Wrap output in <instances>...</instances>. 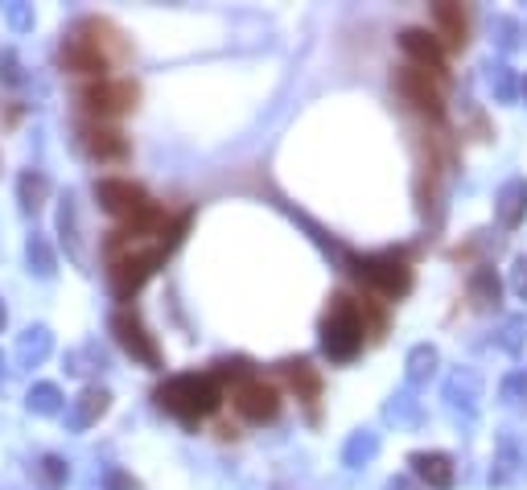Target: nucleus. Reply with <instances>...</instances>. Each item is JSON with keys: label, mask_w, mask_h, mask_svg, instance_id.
I'll return each mask as SVG.
<instances>
[{"label": "nucleus", "mask_w": 527, "mask_h": 490, "mask_svg": "<svg viewBox=\"0 0 527 490\" xmlns=\"http://www.w3.org/2000/svg\"><path fill=\"white\" fill-rule=\"evenodd\" d=\"M223 400V388L215 375H173L169 383H161L157 388V404L173 416L182 420H202L219 408Z\"/></svg>", "instance_id": "f257e3e1"}, {"label": "nucleus", "mask_w": 527, "mask_h": 490, "mask_svg": "<svg viewBox=\"0 0 527 490\" xmlns=\"http://www.w3.org/2000/svg\"><path fill=\"white\" fill-rule=\"evenodd\" d=\"M363 313H359V301H350L346 293H338L326 309V318H322V350L330 359L346 363V359H355L359 355V346H363Z\"/></svg>", "instance_id": "f03ea898"}, {"label": "nucleus", "mask_w": 527, "mask_h": 490, "mask_svg": "<svg viewBox=\"0 0 527 490\" xmlns=\"http://www.w3.org/2000/svg\"><path fill=\"white\" fill-rule=\"evenodd\" d=\"M79 99H83V108H87L91 116L112 120V116H124V112L136 108L140 91H136V83H128V79H95V83H87V87L79 91Z\"/></svg>", "instance_id": "7ed1b4c3"}, {"label": "nucleus", "mask_w": 527, "mask_h": 490, "mask_svg": "<svg viewBox=\"0 0 527 490\" xmlns=\"http://www.w3.org/2000/svg\"><path fill=\"white\" fill-rule=\"evenodd\" d=\"M359 276L371 289H379L383 297H404L412 289V268L404 264V256H367L359 260Z\"/></svg>", "instance_id": "20e7f679"}, {"label": "nucleus", "mask_w": 527, "mask_h": 490, "mask_svg": "<svg viewBox=\"0 0 527 490\" xmlns=\"http://www.w3.org/2000/svg\"><path fill=\"white\" fill-rule=\"evenodd\" d=\"M396 87H400V95L412 103L416 112H429V116H441V112H445L441 79L429 75V70H420V66H404V70H396Z\"/></svg>", "instance_id": "39448f33"}, {"label": "nucleus", "mask_w": 527, "mask_h": 490, "mask_svg": "<svg viewBox=\"0 0 527 490\" xmlns=\"http://www.w3.org/2000/svg\"><path fill=\"white\" fill-rule=\"evenodd\" d=\"M231 400H235V412L248 416V420H256V425H264V420H272L280 412V392L272 388V383L256 379V375L243 379L239 388L231 392Z\"/></svg>", "instance_id": "423d86ee"}, {"label": "nucleus", "mask_w": 527, "mask_h": 490, "mask_svg": "<svg viewBox=\"0 0 527 490\" xmlns=\"http://www.w3.org/2000/svg\"><path fill=\"white\" fill-rule=\"evenodd\" d=\"M400 46L412 58V66L429 70V75H437V79L445 75V46L437 42V33H429V29H404L400 33Z\"/></svg>", "instance_id": "0eeeda50"}, {"label": "nucleus", "mask_w": 527, "mask_h": 490, "mask_svg": "<svg viewBox=\"0 0 527 490\" xmlns=\"http://www.w3.org/2000/svg\"><path fill=\"white\" fill-rule=\"evenodd\" d=\"M112 330H116V338H120V346L128 350V355H136L140 363H149V367H157V363H161V355H157V342L145 334V326H140V318H136V313L120 309L116 318H112Z\"/></svg>", "instance_id": "6e6552de"}, {"label": "nucleus", "mask_w": 527, "mask_h": 490, "mask_svg": "<svg viewBox=\"0 0 527 490\" xmlns=\"http://www.w3.org/2000/svg\"><path fill=\"white\" fill-rule=\"evenodd\" d=\"M62 66L75 70V75H91V79H103V70H108L112 62L99 54V46L91 38H83V33H75V38H66L62 46Z\"/></svg>", "instance_id": "1a4fd4ad"}, {"label": "nucleus", "mask_w": 527, "mask_h": 490, "mask_svg": "<svg viewBox=\"0 0 527 490\" xmlns=\"http://www.w3.org/2000/svg\"><path fill=\"white\" fill-rule=\"evenodd\" d=\"M83 149L91 157H99V161H116V157L128 153L124 136L116 128H108V124H83Z\"/></svg>", "instance_id": "9d476101"}, {"label": "nucleus", "mask_w": 527, "mask_h": 490, "mask_svg": "<svg viewBox=\"0 0 527 490\" xmlns=\"http://www.w3.org/2000/svg\"><path fill=\"white\" fill-rule=\"evenodd\" d=\"M433 21H437V33L445 38V46H453V50H462V46H466L470 21H466L462 5H433Z\"/></svg>", "instance_id": "9b49d317"}, {"label": "nucleus", "mask_w": 527, "mask_h": 490, "mask_svg": "<svg viewBox=\"0 0 527 490\" xmlns=\"http://www.w3.org/2000/svg\"><path fill=\"white\" fill-rule=\"evenodd\" d=\"M412 466H416L420 478H425L429 486H437V490L453 486V462L445 458V453H412Z\"/></svg>", "instance_id": "f8f14e48"}, {"label": "nucleus", "mask_w": 527, "mask_h": 490, "mask_svg": "<svg viewBox=\"0 0 527 490\" xmlns=\"http://www.w3.org/2000/svg\"><path fill=\"white\" fill-rule=\"evenodd\" d=\"M285 371H289V379H293V388H301L309 400L318 396V375L309 371V363H285Z\"/></svg>", "instance_id": "ddd939ff"}]
</instances>
